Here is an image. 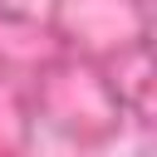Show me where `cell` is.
Segmentation results:
<instances>
[]
</instances>
